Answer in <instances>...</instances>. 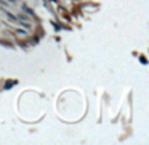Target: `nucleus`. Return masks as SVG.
<instances>
[{
    "mask_svg": "<svg viewBox=\"0 0 149 145\" xmlns=\"http://www.w3.org/2000/svg\"><path fill=\"white\" fill-rule=\"evenodd\" d=\"M0 3H1V1H0Z\"/></svg>",
    "mask_w": 149,
    "mask_h": 145,
    "instance_id": "obj_6",
    "label": "nucleus"
},
{
    "mask_svg": "<svg viewBox=\"0 0 149 145\" xmlns=\"http://www.w3.org/2000/svg\"><path fill=\"white\" fill-rule=\"evenodd\" d=\"M140 62H141L143 64H147V59H145L144 56H140Z\"/></svg>",
    "mask_w": 149,
    "mask_h": 145,
    "instance_id": "obj_3",
    "label": "nucleus"
},
{
    "mask_svg": "<svg viewBox=\"0 0 149 145\" xmlns=\"http://www.w3.org/2000/svg\"><path fill=\"white\" fill-rule=\"evenodd\" d=\"M22 9H24V10H26V12H28V13H29V15H30V16H34L33 10H31V9H30V8H29V7H26V5H22Z\"/></svg>",
    "mask_w": 149,
    "mask_h": 145,
    "instance_id": "obj_2",
    "label": "nucleus"
},
{
    "mask_svg": "<svg viewBox=\"0 0 149 145\" xmlns=\"http://www.w3.org/2000/svg\"><path fill=\"white\" fill-rule=\"evenodd\" d=\"M17 33H20V34H26L24 30H17Z\"/></svg>",
    "mask_w": 149,
    "mask_h": 145,
    "instance_id": "obj_4",
    "label": "nucleus"
},
{
    "mask_svg": "<svg viewBox=\"0 0 149 145\" xmlns=\"http://www.w3.org/2000/svg\"><path fill=\"white\" fill-rule=\"evenodd\" d=\"M16 84H17V81L8 80L7 83H5V85H4V89H10V88H12V85H16Z\"/></svg>",
    "mask_w": 149,
    "mask_h": 145,
    "instance_id": "obj_1",
    "label": "nucleus"
},
{
    "mask_svg": "<svg viewBox=\"0 0 149 145\" xmlns=\"http://www.w3.org/2000/svg\"><path fill=\"white\" fill-rule=\"evenodd\" d=\"M9 1H10V3H15V0H9Z\"/></svg>",
    "mask_w": 149,
    "mask_h": 145,
    "instance_id": "obj_5",
    "label": "nucleus"
}]
</instances>
